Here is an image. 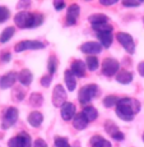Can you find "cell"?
I'll return each instance as SVG.
<instances>
[{
  "instance_id": "42",
  "label": "cell",
  "mask_w": 144,
  "mask_h": 147,
  "mask_svg": "<svg viewBox=\"0 0 144 147\" xmlns=\"http://www.w3.org/2000/svg\"><path fill=\"white\" fill-rule=\"evenodd\" d=\"M143 141H144V134H143Z\"/></svg>"
},
{
  "instance_id": "22",
  "label": "cell",
  "mask_w": 144,
  "mask_h": 147,
  "mask_svg": "<svg viewBox=\"0 0 144 147\" xmlns=\"http://www.w3.org/2000/svg\"><path fill=\"white\" fill-rule=\"evenodd\" d=\"M91 147H111V143L101 136H94L91 138Z\"/></svg>"
},
{
  "instance_id": "20",
  "label": "cell",
  "mask_w": 144,
  "mask_h": 147,
  "mask_svg": "<svg viewBox=\"0 0 144 147\" xmlns=\"http://www.w3.org/2000/svg\"><path fill=\"white\" fill-rule=\"evenodd\" d=\"M116 81L121 84H129L133 81V74L128 70H121L116 74Z\"/></svg>"
},
{
  "instance_id": "36",
  "label": "cell",
  "mask_w": 144,
  "mask_h": 147,
  "mask_svg": "<svg viewBox=\"0 0 144 147\" xmlns=\"http://www.w3.org/2000/svg\"><path fill=\"white\" fill-rule=\"evenodd\" d=\"M33 147H47L46 142H45L44 140H41V138H37V140L35 141V146Z\"/></svg>"
},
{
  "instance_id": "34",
  "label": "cell",
  "mask_w": 144,
  "mask_h": 147,
  "mask_svg": "<svg viewBox=\"0 0 144 147\" xmlns=\"http://www.w3.org/2000/svg\"><path fill=\"white\" fill-rule=\"evenodd\" d=\"M50 82H51V76H44V77L41 78V84L44 87H49L50 86Z\"/></svg>"
},
{
  "instance_id": "26",
  "label": "cell",
  "mask_w": 144,
  "mask_h": 147,
  "mask_svg": "<svg viewBox=\"0 0 144 147\" xmlns=\"http://www.w3.org/2000/svg\"><path fill=\"white\" fill-rule=\"evenodd\" d=\"M86 65L87 68H88L89 70H96L98 68V65H100V61H98V59L96 58V56H88L87 58V60H86Z\"/></svg>"
},
{
  "instance_id": "23",
  "label": "cell",
  "mask_w": 144,
  "mask_h": 147,
  "mask_svg": "<svg viewBox=\"0 0 144 147\" xmlns=\"http://www.w3.org/2000/svg\"><path fill=\"white\" fill-rule=\"evenodd\" d=\"M65 83L69 91H74L77 87V81H75V76L73 74L70 70H65Z\"/></svg>"
},
{
  "instance_id": "5",
  "label": "cell",
  "mask_w": 144,
  "mask_h": 147,
  "mask_svg": "<svg viewBox=\"0 0 144 147\" xmlns=\"http://www.w3.org/2000/svg\"><path fill=\"white\" fill-rule=\"evenodd\" d=\"M32 13L29 12H19L14 17V22L19 28H32Z\"/></svg>"
},
{
  "instance_id": "2",
  "label": "cell",
  "mask_w": 144,
  "mask_h": 147,
  "mask_svg": "<svg viewBox=\"0 0 144 147\" xmlns=\"http://www.w3.org/2000/svg\"><path fill=\"white\" fill-rule=\"evenodd\" d=\"M97 92H98V87L96 86V84H86V86H83L80 88V91H79V95H78L79 102L83 104V105L91 102L92 98L96 97Z\"/></svg>"
},
{
  "instance_id": "1",
  "label": "cell",
  "mask_w": 144,
  "mask_h": 147,
  "mask_svg": "<svg viewBox=\"0 0 144 147\" xmlns=\"http://www.w3.org/2000/svg\"><path fill=\"white\" fill-rule=\"evenodd\" d=\"M139 110H140V102L131 97L120 98L116 105L117 117L125 121H130L134 119V117L139 113Z\"/></svg>"
},
{
  "instance_id": "19",
  "label": "cell",
  "mask_w": 144,
  "mask_h": 147,
  "mask_svg": "<svg viewBox=\"0 0 144 147\" xmlns=\"http://www.w3.org/2000/svg\"><path fill=\"white\" fill-rule=\"evenodd\" d=\"M18 80H19V82H21L22 84H23V86H28V84H31V82H32L33 76L28 69H23V70L19 72Z\"/></svg>"
},
{
  "instance_id": "14",
  "label": "cell",
  "mask_w": 144,
  "mask_h": 147,
  "mask_svg": "<svg viewBox=\"0 0 144 147\" xmlns=\"http://www.w3.org/2000/svg\"><path fill=\"white\" fill-rule=\"evenodd\" d=\"M75 105L72 102H65L61 106V118L64 120H70L75 117Z\"/></svg>"
},
{
  "instance_id": "40",
  "label": "cell",
  "mask_w": 144,
  "mask_h": 147,
  "mask_svg": "<svg viewBox=\"0 0 144 147\" xmlns=\"http://www.w3.org/2000/svg\"><path fill=\"white\" fill-rule=\"evenodd\" d=\"M138 72H139V74L144 77V63H140L139 65H138Z\"/></svg>"
},
{
  "instance_id": "17",
  "label": "cell",
  "mask_w": 144,
  "mask_h": 147,
  "mask_svg": "<svg viewBox=\"0 0 144 147\" xmlns=\"http://www.w3.org/2000/svg\"><path fill=\"white\" fill-rule=\"evenodd\" d=\"M42 121H44V115H42L40 111H32L29 115H28V123H29L32 127H35V128H37V127L41 125Z\"/></svg>"
},
{
  "instance_id": "41",
  "label": "cell",
  "mask_w": 144,
  "mask_h": 147,
  "mask_svg": "<svg viewBox=\"0 0 144 147\" xmlns=\"http://www.w3.org/2000/svg\"><path fill=\"white\" fill-rule=\"evenodd\" d=\"M15 94L18 95V96H17V100H22V98L24 97V91H21V90H17Z\"/></svg>"
},
{
  "instance_id": "30",
  "label": "cell",
  "mask_w": 144,
  "mask_h": 147,
  "mask_svg": "<svg viewBox=\"0 0 144 147\" xmlns=\"http://www.w3.org/2000/svg\"><path fill=\"white\" fill-rule=\"evenodd\" d=\"M117 102H119V98L116 97V96H114V95L106 96V97L103 98V105H105L106 107H111L114 105H117Z\"/></svg>"
},
{
  "instance_id": "33",
  "label": "cell",
  "mask_w": 144,
  "mask_h": 147,
  "mask_svg": "<svg viewBox=\"0 0 144 147\" xmlns=\"http://www.w3.org/2000/svg\"><path fill=\"white\" fill-rule=\"evenodd\" d=\"M9 16H10V13L7 7H0V23L7 21L9 18Z\"/></svg>"
},
{
  "instance_id": "21",
  "label": "cell",
  "mask_w": 144,
  "mask_h": 147,
  "mask_svg": "<svg viewBox=\"0 0 144 147\" xmlns=\"http://www.w3.org/2000/svg\"><path fill=\"white\" fill-rule=\"evenodd\" d=\"M88 21L92 23V26H94V24H103V23H107V22H109V17L105 16V14L97 13V14L89 16Z\"/></svg>"
},
{
  "instance_id": "7",
  "label": "cell",
  "mask_w": 144,
  "mask_h": 147,
  "mask_svg": "<svg viewBox=\"0 0 144 147\" xmlns=\"http://www.w3.org/2000/svg\"><path fill=\"white\" fill-rule=\"evenodd\" d=\"M119 61L115 60V59L107 58L103 60L102 63V74L106 76V77H111V76L116 74L119 72Z\"/></svg>"
},
{
  "instance_id": "6",
  "label": "cell",
  "mask_w": 144,
  "mask_h": 147,
  "mask_svg": "<svg viewBox=\"0 0 144 147\" xmlns=\"http://www.w3.org/2000/svg\"><path fill=\"white\" fill-rule=\"evenodd\" d=\"M66 102V92L61 84H56L52 92V104L56 107H61Z\"/></svg>"
},
{
  "instance_id": "9",
  "label": "cell",
  "mask_w": 144,
  "mask_h": 147,
  "mask_svg": "<svg viewBox=\"0 0 144 147\" xmlns=\"http://www.w3.org/2000/svg\"><path fill=\"white\" fill-rule=\"evenodd\" d=\"M45 45L40 41H29V40H26V41H21L14 46V50L17 53H22L24 50H38V49H44Z\"/></svg>"
},
{
  "instance_id": "11",
  "label": "cell",
  "mask_w": 144,
  "mask_h": 147,
  "mask_svg": "<svg viewBox=\"0 0 144 147\" xmlns=\"http://www.w3.org/2000/svg\"><path fill=\"white\" fill-rule=\"evenodd\" d=\"M79 17V5L78 4H72L68 8L66 13V24L68 26H73L77 23V19Z\"/></svg>"
},
{
  "instance_id": "10",
  "label": "cell",
  "mask_w": 144,
  "mask_h": 147,
  "mask_svg": "<svg viewBox=\"0 0 144 147\" xmlns=\"http://www.w3.org/2000/svg\"><path fill=\"white\" fill-rule=\"evenodd\" d=\"M105 129H106L107 133H109L112 138H114V140H116V141L124 140V134L121 133V131L119 129V127L114 123V121L107 120L106 123H105Z\"/></svg>"
},
{
  "instance_id": "12",
  "label": "cell",
  "mask_w": 144,
  "mask_h": 147,
  "mask_svg": "<svg viewBox=\"0 0 144 147\" xmlns=\"http://www.w3.org/2000/svg\"><path fill=\"white\" fill-rule=\"evenodd\" d=\"M80 50L82 53L89 54V56H91L102 51V45L98 44V42H86V44H83L80 46Z\"/></svg>"
},
{
  "instance_id": "39",
  "label": "cell",
  "mask_w": 144,
  "mask_h": 147,
  "mask_svg": "<svg viewBox=\"0 0 144 147\" xmlns=\"http://www.w3.org/2000/svg\"><path fill=\"white\" fill-rule=\"evenodd\" d=\"M10 59H12V55H10L9 53H5V54H3L1 55V60L4 61V63H8Z\"/></svg>"
},
{
  "instance_id": "37",
  "label": "cell",
  "mask_w": 144,
  "mask_h": 147,
  "mask_svg": "<svg viewBox=\"0 0 144 147\" xmlns=\"http://www.w3.org/2000/svg\"><path fill=\"white\" fill-rule=\"evenodd\" d=\"M54 7H55L56 10H61L64 7H65V3L64 1H54Z\"/></svg>"
},
{
  "instance_id": "13",
  "label": "cell",
  "mask_w": 144,
  "mask_h": 147,
  "mask_svg": "<svg viewBox=\"0 0 144 147\" xmlns=\"http://www.w3.org/2000/svg\"><path fill=\"white\" fill-rule=\"evenodd\" d=\"M17 77H18V76H17L14 72H9L5 76H3L1 80H0V88H3V90L10 88V87L15 83Z\"/></svg>"
},
{
  "instance_id": "24",
  "label": "cell",
  "mask_w": 144,
  "mask_h": 147,
  "mask_svg": "<svg viewBox=\"0 0 144 147\" xmlns=\"http://www.w3.org/2000/svg\"><path fill=\"white\" fill-rule=\"evenodd\" d=\"M83 114L86 115V118L88 119V121L96 120V119H97V117H98L97 109H96V107H93V106H86L83 109Z\"/></svg>"
},
{
  "instance_id": "38",
  "label": "cell",
  "mask_w": 144,
  "mask_h": 147,
  "mask_svg": "<svg viewBox=\"0 0 144 147\" xmlns=\"http://www.w3.org/2000/svg\"><path fill=\"white\" fill-rule=\"evenodd\" d=\"M100 3H101L102 5H107V7H109V5H114V4H116L117 0H101Z\"/></svg>"
},
{
  "instance_id": "27",
  "label": "cell",
  "mask_w": 144,
  "mask_h": 147,
  "mask_svg": "<svg viewBox=\"0 0 144 147\" xmlns=\"http://www.w3.org/2000/svg\"><path fill=\"white\" fill-rule=\"evenodd\" d=\"M29 102H31V105H32V106L38 107V106L42 105V102H44V97H42L41 94H37V92H35V94L31 95Z\"/></svg>"
},
{
  "instance_id": "31",
  "label": "cell",
  "mask_w": 144,
  "mask_h": 147,
  "mask_svg": "<svg viewBox=\"0 0 144 147\" xmlns=\"http://www.w3.org/2000/svg\"><path fill=\"white\" fill-rule=\"evenodd\" d=\"M55 146L56 147H70L69 142L65 137H55Z\"/></svg>"
},
{
  "instance_id": "25",
  "label": "cell",
  "mask_w": 144,
  "mask_h": 147,
  "mask_svg": "<svg viewBox=\"0 0 144 147\" xmlns=\"http://www.w3.org/2000/svg\"><path fill=\"white\" fill-rule=\"evenodd\" d=\"M14 32H15V28H14V27H7L1 32V35H0V42H1V44H5V42H8L10 38L13 37Z\"/></svg>"
},
{
  "instance_id": "29",
  "label": "cell",
  "mask_w": 144,
  "mask_h": 147,
  "mask_svg": "<svg viewBox=\"0 0 144 147\" xmlns=\"http://www.w3.org/2000/svg\"><path fill=\"white\" fill-rule=\"evenodd\" d=\"M93 30L97 33H102V32H109V31H112V26L109 23H103V24H94L92 26Z\"/></svg>"
},
{
  "instance_id": "4",
  "label": "cell",
  "mask_w": 144,
  "mask_h": 147,
  "mask_svg": "<svg viewBox=\"0 0 144 147\" xmlns=\"http://www.w3.org/2000/svg\"><path fill=\"white\" fill-rule=\"evenodd\" d=\"M17 120H18V110H17V107H13V106L8 107L4 114V118H3L1 128L3 129L10 128V127H13L15 124Z\"/></svg>"
},
{
  "instance_id": "16",
  "label": "cell",
  "mask_w": 144,
  "mask_h": 147,
  "mask_svg": "<svg viewBox=\"0 0 144 147\" xmlns=\"http://www.w3.org/2000/svg\"><path fill=\"white\" fill-rule=\"evenodd\" d=\"M86 63L82 60H75L74 63L72 64V69H70V72L73 73L74 76H77V77H84L86 76Z\"/></svg>"
},
{
  "instance_id": "3",
  "label": "cell",
  "mask_w": 144,
  "mask_h": 147,
  "mask_svg": "<svg viewBox=\"0 0 144 147\" xmlns=\"http://www.w3.org/2000/svg\"><path fill=\"white\" fill-rule=\"evenodd\" d=\"M8 145H9V147H31L32 146V140H31V136L28 133L22 132L15 137L10 138Z\"/></svg>"
},
{
  "instance_id": "28",
  "label": "cell",
  "mask_w": 144,
  "mask_h": 147,
  "mask_svg": "<svg viewBox=\"0 0 144 147\" xmlns=\"http://www.w3.org/2000/svg\"><path fill=\"white\" fill-rule=\"evenodd\" d=\"M47 69H49L50 76H52L58 69V59L55 55H51L49 58V64H47Z\"/></svg>"
},
{
  "instance_id": "8",
  "label": "cell",
  "mask_w": 144,
  "mask_h": 147,
  "mask_svg": "<svg viewBox=\"0 0 144 147\" xmlns=\"http://www.w3.org/2000/svg\"><path fill=\"white\" fill-rule=\"evenodd\" d=\"M116 38L119 40L123 47L126 50L129 54H134L135 51V45H134V40L129 33H125V32H119L116 35Z\"/></svg>"
},
{
  "instance_id": "15",
  "label": "cell",
  "mask_w": 144,
  "mask_h": 147,
  "mask_svg": "<svg viewBox=\"0 0 144 147\" xmlns=\"http://www.w3.org/2000/svg\"><path fill=\"white\" fill-rule=\"evenodd\" d=\"M73 125H74L75 129L78 131H82V129H86L87 125H88V119L86 118V115L82 113H78L74 117V120H73Z\"/></svg>"
},
{
  "instance_id": "32",
  "label": "cell",
  "mask_w": 144,
  "mask_h": 147,
  "mask_svg": "<svg viewBox=\"0 0 144 147\" xmlns=\"http://www.w3.org/2000/svg\"><path fill=\"white\" fill-rule=\"evenodd\" d=\"M42 22H44V16H42V14L36 13L32 16V28L42 24Z\"/></svg>"
},
{
  "instance_id": "18",
  "label": "cell",
  "mask_w": 144,
  "mask_h": 147,
  "mask_svg": "<svg viewBox=\"0 0 144 147\" xmlns=\"http://www.w3.org/2000/svg\"><path fill=\"white\" fill-rule=\"evenodd\" d=\"M97 37L100 40L101 45L103 47H110L112 44V31L109 32H102V33H97Z\"/></svg>"
},
{
  "instance_id": "35",
  "label": "cell",
  "mask_w": 144,
  "mask_h": 147,
  "mask_svg": "<svg viewBox=\"0 0 144 147\" xmlns=\"http://www.w3.org/2000/svg\"><path fill=\"white\" fill-rule=\"evenodd\" d=\"M123 5L124 7H139L140 3L139 1H128V0H125V1H123Z\"/></svg>"
}]
</instances>
